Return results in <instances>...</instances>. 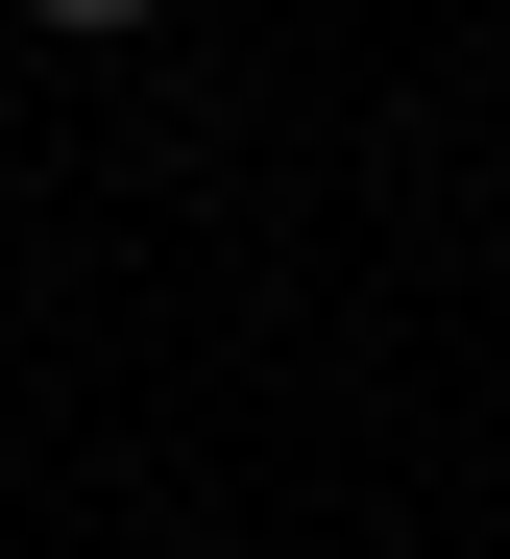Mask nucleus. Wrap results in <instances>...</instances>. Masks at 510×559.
I'll return each instance as SVG.
<instances>
[{
    "label": "nucleus",
    "mask_w": 510,
    "mask_h": 559,
    "mask_svg": "<svg viewBox=\"0 0 510 559\" xmlns=\"http://www.w3.org/2000/svg\"><path fill=\"white\" fill-rule=\"evenodd\" d=\"M25 25H146V0H25Z\"/></svg>",
    "instance_id": "f257e3e1"
}]
</instances>
